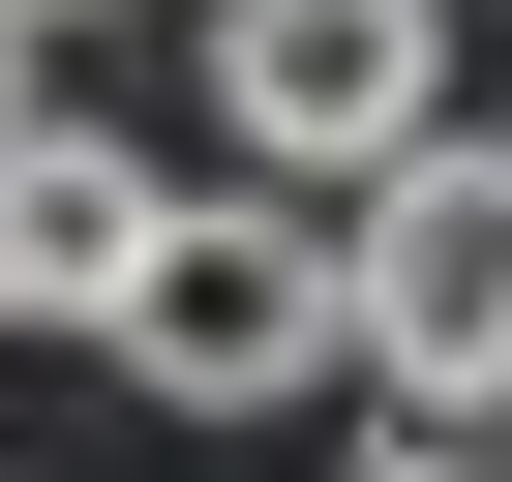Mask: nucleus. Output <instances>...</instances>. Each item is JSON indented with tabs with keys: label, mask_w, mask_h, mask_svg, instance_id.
Here are the masks:
<instances>
[{
	"label": "nucleus",
	"mask_w": 512,
	"mask_h": 482,
	"mask_svg": "<svg viewBox=\"0 0 512 482\" xmlns=\"http://www.w3.org/2000/svg\"><path fill=\"white\" fill-rule=\"evenodd\" d=\"M121 392H181V422H241V392H332L362 362V302H332V211H272V181H151V241H121Z\"/></svg>",
	"instance_id": "nucleus-1"
},
{
	"label": "nucleus",
	"mask_w": 512,
	"mask_h": 482,
	"mask_svg": "<svg viewBox=\"0 0 512 482\" xmlns=\"http://www.w3.org/2000/svg\"><path fill=\"white\" fill-rule=\"evenodd\" d=\"M332 302H362V362H422V392H512V121H422V151H362V211H332Z\"/></svg>",
	"instance_id": "nucleus-2"
},
{
	"label": "nucleus",
	"mask_w": 512,
	"mask_h": 482,
	"mask_svg": "<svg viewBox=\"0 0 512 482\" xmlns=\"http://www.w3.org/2000/svg\"><path fill=\"white\" fill-rule=\"evenodd\" d=\"M422 121H452V0H211V151L362 181V151H422Z\"/></svg>",
	"instance_id": "nucleus-3"
},
{
	"label": "nucleus",
	"mask_w": 512,
	"mask_h": 482,
	"mask_svg": "<svg viewBox=\"0 0 512 482\" xmlns=\"http://www.w3.org/2000/svg\"><path fill=\"white\" fill-rule=\"evenodd\" d=\"M151 181H181V151H121L91 91H0V302L91 332V302H121V241H151Z\"/></svg>",
	"instance_id": "nucleus-4"
},
{
	"label": "nucleus",
	"mask_w": 512,
	"mask_h": 482,
	"mask_svg": "<svg viewBox=\"0 0 512 482\" xmlns=\"http://www.w3.org/2000/svg\"><path fill=\"white\" fill-rule=\"evenodd\" d=\"M362 392V482H512V392H422V362H332Z\"/></svg>",
	"instance_id": "nucleus-5"
}]
</instances>
